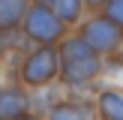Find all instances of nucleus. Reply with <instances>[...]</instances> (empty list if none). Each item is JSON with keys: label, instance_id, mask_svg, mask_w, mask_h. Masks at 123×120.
<instances>
[{"label": "nucleus", "instance_id": "nucleus-1", "mask_svg": "<svg viewBox=\"0 0 123 120\" xmlns=\"http://www.w3.org/2000/svg\"><path fill=\"white\" fill-rule=\"evenodd\" d=\"M57 51H60V84H63V87L90 84V81H99V78L105 75L102 54L96 51L78 30H69V33L57 42Z\"/></svg>", "mask_w": 123, "mask_h": 120}, {"label": "nucleus", "instance_id": "nucleus-2", "mask_svg": "<svg viewBox=\"0 0 123 120\" xmlns=\"http://www.w3.org/2000/svg\"><path fill=\"white\" fill-rule=\"evenodd\" d=\"M15 78L27 90L60 81V51H57V45H33V48H27Z\"/></svg>", "mask_w": 123, "mask_h": 120}, {"label": "nucleus", "instance_id": "nucleus-3", "mask_svg": "<svg viewBox=\"0 0 123 120\" xmlns=\"http://www.w3.org/2000/svg\"><path fill=\"white\" fill-rule=\"evenodd\" d=\"M21 30L33 45H57L69 27L57 18V12L51 9V3H30L27 15L21 21Z\"/></svg>", "mask_w": 123, "mask_h": 120}, {"label": "nucleus", "instance_id": "nucleus-4", "mask_svg": "<svg viewBox=\"0 0 123 120\" xmlns=\"http://www.w3.org/2000/svg\"><path fill=\"white\" fill-rule=\"evenodd\" d=\"M78 33L96 48V51L105 57V54H114V51H123V27L114 18H108L105 12H87L84 21L78 24Z\"/></svg>", "mask_w": 123, "mask_h": 120}, {"label": "nucleus", "instance_id": "nucleus-5", "mask_svg": "<svg viewBox=\"0 0 123 120\" xmlns=\"http://www.w3.org/2000/svg\"><path fill=\"white\" fill-rule=\"evenodd\" d=\"M27 111H30V90L18 78L0 75V117L15 120V117H21Z\"/></svg>", "mask_w": 123, "mask_h": 120}, {"label": "nucleus", "instance_id": "nucleus-6", "mask_svg": "<svg viewBox=\"0 0 123 120\" xmlns=\"http://www.w3.org/2000/svg\"><path fill=\"white\" fill-rule=\"evenodd\" d=\"M45 120H96V102L63 96L60 102H54L48 108Z\"/></svg>", "mask_w": 123, "mask_h": 120}, {"label": "nucleus", "instance_id": "nucleus-7", "mask_svg": "<svg viewBox=\"0 0 123 120\" xmlns=\"http://www.w3.org/2000/svg\"><path fill=\"white\" fill-rule=\"evenodd\" d=\"M96 117L99 120H123V90L102 84L96 93Z\"/></svg>", "mask_w": 123, "mask_h": 120}, {"label": "nucleus", "instance_id": "nucleus-8", "mask_svg": "<svg viewBox=\"0 0 123 120\" xmlns=\"http://www.w3.org/2000/svg\"><path fill=\"white\" fill-rule=\"evenodd\" d=\"M66 96L63 84L54 81V84H42V87H33L30 90V111L36 114H48V108L54 105V102H60Z\"/></svg>", "mask_w": 123, "mask_h": 120}, {"label": "nucleus", "instance_id": "nucleus-9", "mask_svg": "<svg viewBox=\"0 0 123 120\" xmlns=\"http://www.w3.org/2000/svg\"><path fill=\"white\" fill-rule=\"evenodd\" d=\"M51 9L57 12V18H60L69 30H75L78 24L84 21V15H87L84 0H51Z\"/></svg>", "mask_w": 123, "mask_h": 120}, {"label": "nucleus", "instance_id": "nucleus-10", "mask_svg": "<svg viewBox=\"0 0 123 120\" xmlns=\"http://www.w3.org/2000/svg\"><path fill=\"white\" fill-rule=\"evenodd\" d=\"M27 48H33V42L24 36L21 27H0V57L15 54V51H27Z\"/></svg>", "mask_w": 123, "mask_h": 120}, {"label": "nucleus", "instance_id": "nucleus-11", "mask_svg": "<svg viewBox=\"0 0 123 120\" xmlns=\"http://www.w3.org/2000/svg\"><path fill=\"white\" fill-rule=\"evenodd\" d=\"M33 0H0V27H21Z\"/></svg>", "mask_w": 123, "mask_h": 120}, {"label": "nucleus", "instance_id": "nucleus-12", "mask_svg": "<svg viewBox=\"0 0 123 120\" xmlns=\"http://www.w3.org/2000/svg\"><path fill=\"white\" fill-rule=\"evenodd\" d=\"M102 12H105L108 18H114V21L123 27V0H108V3L102 6Z\"/></svg>", "mask_w": 123, "mask_h": 120}, {"label": "nucleus", "instance_id": "nucleus-13", "mask_svg": "<svg viewBox=\"0 0 123 120\" xmlns=\"http://www.w3.org/2000/svg\"><path fill=\"white\" fill-rule=\"evenodd\" d=\"M108 0H84V6H87V12H99L102 6H105Z\"/></svg>", "mask_w": 123, "mask_h": 120}, {"label": "nucleus", "instance_id": "nucleus-14", "mask_svg": "<svg viewBox=\"0 0 123 120\" xmlns=\"http://www.w3.org/2000/svg\"><path fill=\"white\" fill-rule=\"evenodd\" d=\"M15 120H45V114H36V111H27V114H21V117H15Z\"/></svg>", "mask_w": 123, "mask_h": 120}, {"label": "nucleus", "instance_id": "nucleus-15", "mask_svg": "<svg viewBox=\"0 0 123 120\" xmlns=\"http://www.w3.org/2000/svg\"><path fill=\"white\" fill-rule=\"evenodd\" d=\"M33 3H51V0H33Z\"/></svg>", "mask_w": 123, "mask_h": 120}, {"label": "nucleus", "instance_id": "nucleus-16", "mask_svg": "<svg viewBox=\"0 0 123 120\" xmlns=\"http://www.w3.org/2000/svg\"><path fill=\"white\" fill-rule=\"evenodd\" d=\"M0 75H3V63H0Z\"/></svg>", "mask_w": 123, "mask_h": 120}, {"label": "nucleus", "instance_id": "nucleus-17", "mask_svg": "<svg viewBox=\"0 0 123 120\" xmlns=\"http://www.w3.org/2000/svg\"><path fill=\"white\" fill-rule=\"evenodd\" d=\"M0 120H3V117H0Z\"/></svg>", "mask_w": 123, "mask_h": 120}, {"label": "nucleus", "instance_id": "nucleus-18", "mask_svg": "<svg viewBox=\"0 0 123 120\" xmlns=\"http://www.w3.org/2000/svg\"><path fill=\"white\" fill-rule=\"evenodd\" d=\"M96 120H99V117H96Z\"/></svg>", "mask_w": 123, "mask_h": 120}]
</instances>
